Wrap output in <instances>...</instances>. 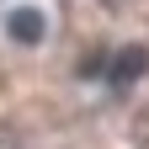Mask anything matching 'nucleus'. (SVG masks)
Instances as JSON below:
<instances>
[{"mask_svg":"<svg viewBox=\"0 0 149 149\" xmlns=\"http://www.w3.org/2000/svg\"><path fill=\"white\" fill-rule=\"evenodd\" d=\"M6 32L16 37V43L32 48V43H43V37H48V16L37 11V6H16V11L6 16Z\"/></svg>","mask_w":149,"mask_h":149,"instance_id":"1","label":"nucleus"},{"mask_svg":"<svg viewBox=\"0 0 149 149\" xmlns=\"http://www.w3.org/2000/svg\"><path fill=\"white\" fill-rule=\"evenodd\" d=\"M149 69V48H123V53H112V85H133L139 74Z\"/></svg>","mask_w":149,"mask_h":149,"instance_id":"2","label":"nucleus"}]
</instances>
